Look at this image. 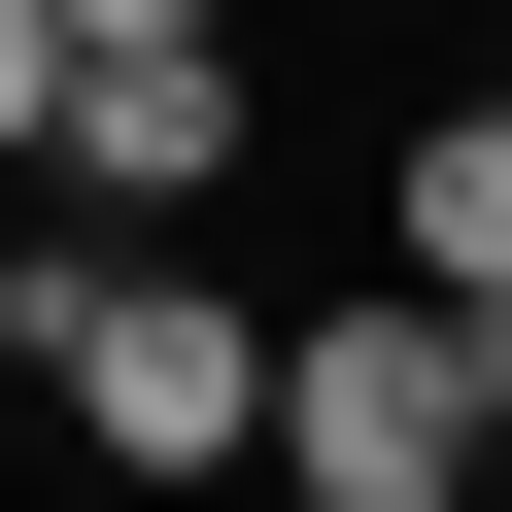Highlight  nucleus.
<instances>
[{"instance_id":"423d86ee","label":"nucleus","mask_w":512,"mask_h":512,"mask_svg":"<svg viewBox=\"0 0 512 512\" xmlns=\"http://www.w3.org/2000/svg\"><path fill=\"white\" fill-rule=\"evenodd\" d=\"M478 103H512V69H478Z\"/></svg>"},{"instance_id":"f03ea898","label":"nucleus","mask_w":512,"mask_h":512,"mask_svg":"<svg viewBox=\"0 0 512 512\" xmlns=\"http://www.w3.org/2000/svg\"><path fill=\"white\" fill-rule=\"evenodd\" d=\"M478 478H512V342H478V308L376 274V308L274 342V512H478Z\"/></svg>"},{"instance_id":"20e7f679","label":"nucleus","mask_w":512,"mask_h":512,"mask_svg":"<svg viewBox=\"0 0 512 512\" xmlns=\"http://www.w3.org/2000/svg\"><path fill=\"white\" fill-rule=\"evenodd\" d=\"M376 274H410V308H478V342H512V103H444V137H410V239H376Z\"/></svg>"},{"instance_id":"f257e3e1","label":"nucleus","mask_w":512,"mask_h":512,"mask_svg":"<svg viewBox=\"0 0 512 512\" xmlns=\"http://www.w3.org/2000/svg\"><path fill=\"white\" fill-rule=\"evenodd\" d=\"M0 342L69 376V444H103V478H274V308H239V274L35 239V274H0Z\"/></svg>"},{"instance_id":"39448f33","label":"nucleus","mask_w":512,"mask_h":512,"mask_svg":"<svg viewBox=\"0 0 512 512\" xmlns=\"http://www.w3.org/2000/svg\"><path fill=\"white\" fill-rule=\"evenodd\" d=\"M0 137H69V0H0Z\"/></svg>"},{"instance_id":"7ed1b4c3","label":"nucleus","mask_w":512,"mask_h":512,"mask_svg":"<svg viewBox=\"0 0 512 512\" xmlns=\"http://www.w3.org/2000/svg\"><path fill=\"white\" fill-rule=\"evenodd\" d=\"M239 137H274V103H239V35H205V0H69V239H137V274H171V239H205V171Z\"/></svg>"}]
</instances>
